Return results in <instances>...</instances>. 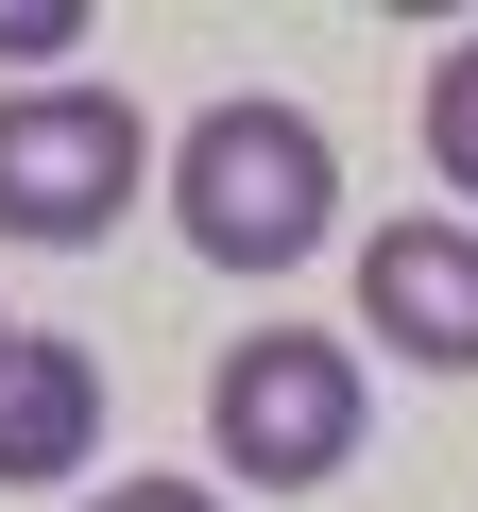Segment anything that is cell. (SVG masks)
Segmentation results:
<instances>
[{"label": "cell", "instance_id": "cell-1", "mask_svg": "<svg viewBox=\"0 0 478 512\" xmlns=\"http://www.w3.org/2000/svg\"><path fill=\"white\" fill-rule=\"evenodd\" d=\"M171 222H188V256L205 274H308L325 256V222H342V154H325V120L308 103H205L188 137H171Z\"/></svg>", "mask_w": 478, "mask_h": 512}, {"label": "cell", "instance_id": "cell-2", "mask_svg": "<svg viewBox=\"0 0 478 512\" xmlns=\"http://www.w3.org/2000/svg\"><path fill=\"white\" fill-rule=\"evenodd\" d=\"M137 188H154V137L120 86H18L0 103V239L86 256V239H120Z\"/></svg>", "mask_w": 478, "mask_h": 512}, {"label": "cell", "instance_id": "cell-3", "mask_svg": "<svg viewBox=\"0 0 478 512\" xmlns=\"http://www.w3.org/2000/svg\"><path fill=\"white\" fill-rule=\"evenodd\" d=\"M205 444L257 478V495L342 478V461H359V342H325V325H257V342H222V376H205Z\"/></svg>", "mask_w": 478, "mask_h": 512}, {"label": "cell", "instance_id": "cell-4", "mask_svg": "<svg viewBox=\"0 0 478 512\" xmlns=\"http://www.w3.org/2000/svg\"><path fill=\"white\" fill-rule=\"evenodd\" d=\"M359 325L410 376H478V222H376L359 239Z\"/></svg>", "mask_w": 478, "mask_h": 512}, {"label": "cell", "instance_id": "cell-5", "mask_svg": "<svg viewBox=\"0 0 478 512\" xmlns=\"http://www.w3.org/2000/svg\"><path fill=\"white\" fill-rule=\"evenodd\" d=\"M86 444H103V359L52 342V325H18V342H0V495L69 478Z\"/></svg>", "mask_w": 478, "mask_h": 512}, {"label": "cell", "instance_id": "cell-6", "mask_svg": "<svg viewBox=\"0 0 478 512\" xmlns=\"http://www.w3.org/2000/svg\"><path fill=\"white\" fill-rule=\"evenodd\" d=\"M427 171L478 205V35H444V52H427Z\"/></svg>", "mask_w": 478, "mask_h": 512}, {"label": "cell", "instance_id": "cell-7", "mask_svg": "<svg viewBox=\"0 0 478 512\" xmlns=\"http://www.w3.org/2000/svg\"><path fill=\"white\" fill-rule=\"evenodd\" d=\"M35 52H86V0H0V69H35Z\"/></svg>", "mask_w": 478, "mask_h": 512}, {"label": "cell", "instance_id": "cell-8", "mask_svg": "<svg viewBox=\"0 0 478 512\" xmlns=\"http://www.w3.org/2000/svg\"><path fill=\"white\" fill-rule=\"evenodd\" d=\"M86 512H222L205 478H120V495H86Z\"/></svg>", "mask_w": 478, "mask_h": 512}, {"label": "cell", "instance_id": "cell-9", "mask_svg": "<svg viewBox=\"0 0 478 512\" xmlns=\"http://www.w3.org/2000/svg\"><path fill=\"white\" fill-rule=\"evenodd\" d=\"M0 342H18V325H0Z\"/></svg>", "mask_w": 478, "mask_h": 512}]
</instances>
